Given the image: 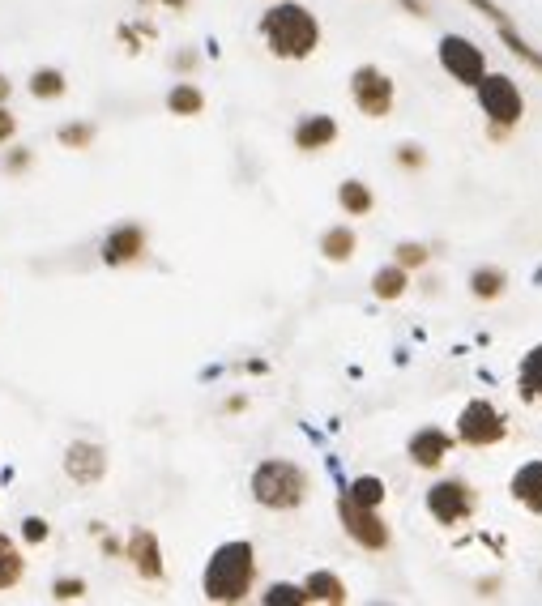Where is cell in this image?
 <instances>
[{"label": "cell", "mask_w": 542, "mask_h": 606, "mask_svg": "<svg viewBox=\"0 0 542 606\" xmlns=\"http://www.w3.org/2000/svg\"><path fill=\"white\" fill-rule=\"evenodd\" d=\"M402 5L414 13V18H423V13H427V5H423V0H402Z\"/></svg>", "instance_id": "cell-34"}, {"label": "cell", "mask_w": 542, "mask_h": 606, "mask_svg": "<svg viewBox=\"0 0 542 606\" xmlns=\"http://www.w3.org/2000/svg\"><path fill=\"white\" fill-rule=\"evenodd\" d=\"M158 5H167V9H188V0H158Z\"/></svg>", "instance_id": "cell-36"}, {"label": "cell", "mask_w": 542, "mask_h": 606, "mask_svg": "<svg viewBox=\"0 0 542 606\" xmlns=\"http://www.w3.org/2000/svg\"><path fill=\"white\" fill-rule=\"evenodd\" d=\"M9 94H13V82H9L5 73H0V103H9Z\"/></svg>", "instance_id": "cell-35"}, {"label": "cell", "mask_w": 542, "mask_h": 606, "mask_svg": "<svg viewBox=\"0 0 542 606\" xmlns=\"http://www.w3.org/2000/svg\"><path fill=\"white\" fill-rule=\"evenodd\" d=\"M26 167H30V154H26V150H13V154L5 158V171H13V175L26 171Z\"/></svg>", "instance_id": "cell-32"}, {"label": "cell", "mask_w": 542, "mask_h": 606, "mask_svg": "<svg viewBox=\"0 0 542 606\" xmlns=\"http://www.w3.org/2000/svg\"><path fill=\"white\" fill-rule=\"evenodd\" d=\"M513 500L525 513H542V461H525L513 474Z\"/></svg>", "instance_id": "cell-15"}, {"label": "cell", "mask_w": 542, "mask_h": 606, "mask_svg": "<svg viewBox=\"0 0 542 606\" xmlns=\"http://www.w3.org/2000/svg\"><path fill=\"white\" fill-rule=\"evenodd\" d=\"M457 436H461V444H470V449H491V444H500L508 436V423L491 402L474 397V402H466V410L457 414Z\"/></svg>", "instance_id": "cell-5"}, {"label": "cell", "mask_w": 542, "mask_h": 606, "mask_svg": "<svg viewBox=\"0 0 542 606\" xmlns=\"http://www.w3.org/2000/svg\"><path fill=\"white\" fill-rule=\"evenodd\" d=\"M350 99H355V107L363 111V116L385 120L389 111H393V99H397L393 77L385 69H376V65L355 69V73H350Z\"/></svg>", "instance_id": "cell-7"}, {"label": "cell", "mask_w": 542, "mask_h": 606, "mask_svg": "<svg viewBox=\"0 0 542 606\" xmlns=\"http://www.w3.org/2000/svg\"><path fill=\"white\" fill-rule=\"evenodd\" d=\"M504 286H508V278L500 274V269H491V265H483V269H474V274H470V291H474V299H483V303L500 299Z\"/></svg>", "instance_id": "cell-24"}, {"label": "cell", "mask_w": 542, "mask_h": 606, "mask_svg": "<svg viewBox=\"0 0 542 606\" xmlns=\"http://www.w3.org/2000/svg\"><path fill=\"white\" fill-rule=\"evenodd\" d=\"M261 39L278 60H308L321 47V22L308 5L278 0L274 9L261 13Z\"/></svg>", "instance_id": "cell-1"}, {"label": "cell", "mask_w": 542, "mask_h": 606, "mask_svg": "<svg viewBox=\"0 0 542 606\" xmlns=\"http://www.w3.org/2000/svg\"><path fill=\"white\" fill-rule=\"evenodd\" d=\"M474 90H478V107H483V116L491 120V137H504L525 116V99H521L513 77L483 73V82H478Z\"/></svg>", "instance_id": "cell-4"}, {"label": "cell", "mask_w": 542, "mask_h": 606, "mask_svg": "<svg viewBox=\"0 0 542 606\" xmlns=\"http://www.w3.org/2000/svg\"><path fill=\"white\" fill-rule=\"evenodd\" d=\"M427 257H432V248H427V244H414V239H406V244L393 248V261L402 265L406 274H410V269H419V265H427Z\"/></svg>", "instance_id": "cell-27"}, {"label": "cell", "mask_w": 542, "mask_h": 606, "mask_svg": "<svg viewBox=\"0 0 542 606\" xmlns=\"http://www.w3.org/2000/svg\"><path fill=\"white\" fill-rule=\"evenodd\" d=\"M52 598L56 602H77V598H86V581L82 577H60L52 585Z\"/></svg>", "instance_id": "cell-29"}, {"label": "cell", "mask_w": 542, "mask_h": 606, "mask_svg": "<svg viewBox=\"0 0 542 606\" xmlns=\"http://www.w3.org/2000/svg\"><path fill=\"white\" fill-rule=\"evenodd\" d=\"M22 534H26V542H47V534H52V530H47L43 517H26L22 521Z\"/></svg>", "instance_id": "cell-30"}, {"label": "cell", "mask_w": 542, "mask_h": 606, "mask_svg": "<svg viewBox=\"0 0 542 606\" xmlns=\"http://www.w3.org/2000/svg\"><path fill=\"white\" fill-rule=\"evenodd\" d=\"M252 500L261 508H274V513H291L308 500V474L304 466L295 461H282V457H269L252 470Z\"/></svg>", "instance_id": "cell-3"}, {"label": "cell", "mask_w": 542, "mask_h": 606, "mask_svg": "<svg viewBox=\"0 0 542 606\" xmlns=\"http://www.w3.org/2000/svg\"><path fill=\"white\" fill-rule=\"evenodd\" d=\"M338 205H342L350 218H368L372 205H376V197H372V188L363 184V180H342V188H338Z\"/></svg>", "instance_id": "cell-18"}, {"label": "cell", "mask_w": 542, "mask_h": 606, "mask_svg": "<svg viewBox=\"0 0 542 606\" xmlns=\"http://www.w3.org/2000/svg\"><path fill=\"white\" fill-rule=\"evenodd\" d=\"M372 295L376 299H385V303H393V299H402L406 295V269L402 265H385V269H376L372 274Z\"/></svg>", "instance_id": "cell-21"}, {"label": "cell", "mask_w": 542, "mask_h": 606, "mask_svg": "<svg viewBox=\"0 0 542 606\" xmlns=\"http://www.w3.org/2000/svg\"><path fill=\"white\" fill-rule=\"evenodd\" d=\"M304 594H308V602L342 606V602H346V585H342L338 572H312V577L304 581Z\"/></svg>", "instance_id": "cell-17"}, {"label": "cell", "mask_w": 542, "mask_h": 606, "mask_svg": "<svg viewBox=\"0 0 542 606\" xmlns=\"http://www.w3.org/2000/svg\"><path fill=\"white\" fill-rule=\"evenodd\" d=\"M13 133H18V116H13V111L0 103V146H5V141H13Z\"/></svg>", "instance_id": "cell-31"}, {"label": "cell", "mask_w": 542, "mask_h": 606, "mask_svg": "<svg viewBox=\"0 0 542 606\" xmlns=\"http://www.w3.org/2000/svg\"><path fill=\"white\" fill-rule=\"evenodd\" d=\"M449 449H453V436L440 432V427H423V432H414L410 444H406V453H410V461H414L419 470H436V466H444Z\"/></svg>", "instance_id": "cell-13"}, {"label": "cell", "mask_w": 542, "mask_h": 606, "mask_svg": "<svg viewBox=\"0 0 542 606\" xmlns=\"http://www.w3.org/2000/svg\"><path fill=\"white\" fill-rule=\"evenodd\" d=\"M252 585H257V547L244 538L235 542H222V547L210 555V564H205V577H201V594L210 602H244L252 594Z\"/></svg>", "instance_id": "cell-2"}, {"label": "cell", "mask_w": 542, "mask_h": 606, "mask_svg": "<svg viewBox=\"0 0 542 606\" xmlns=\"http://www.w3.org/2000/svg\"><path fill=\"white\" fill-rule=\"evenodd\" d=\"M56 141H60V146H69V150H90L94 146V124H82V120L65 124V129L56 133Z\"/></svg>", "instance_id": "cell-26"}, {"label": "cell", "mask_w": 542, "mask_h": 606, "mask_svg": "<svg viewBox=\"0 0 542 606\" xmlns=\"http://www.w3.org/2000/svg\"><path fill=\"white\" fill-rule=\"evenodd\" d=\"M517 385H521V397H525V402H542V342H538L534 350H525Z\"/></svg>", "instance_id": "cell-19"}, {"label": "cell", "mask_w": 542, "mask_h": 606, "mask_svg": "<svg viewBox=\"0 0 542 606\" xmlns=\"http://www.w3.org/2000/svg\"><path fill=\"white\" fill-rule=\"evenodd\" d=\"M355 244H359V239H355V231H350V227H329L321 235V252H325L329 261H338V265L355 257Z\"/></svg>", "instance_id": "cell-22"}, {"label": "cell", "mask_w": 542, "mask_h": 606, "mask_svg": "<svg viewBox=\"0 0 542 606\" xmlns=\"http://www.w3.org/2000/svg\"><path fill=\"white\" fill-rule=\"evenodd\" d=\"M397 158H402L406 167H423V154H419V146H402V154H397Z\"/></svg>", "instance_id": "cell-33"}, {"label": "cell", "mask_w": 542, "mask_h": 606, "mask_svg": "<svg viewBox=\"0 0 542 606\" xmlns=\"http://www.w3.org/2000/svg\"><path fill=\"white\" fill-rule=\"evenodd\" d=\"M338 141V120L333 116H304L295 124V146L299 150H325V146H333Z\"/></svg>", "instance_id": "cell-14"}, {"label": "cell", "mask_w": 542, "mask_h": 606, "mask_svg": "<svg viewBox=\"0 0 542 606\" xmlns=\"http://www.w3.org/2000/svg\"><path fill=\"white\" fill-rule=\"evenodd\" d=\"M167 111H171V116H201V111H205V94L193 86V82H175L171 86V94H167Z\"/></svg>", "instance_id": "cell-20"}, {"label": "cell", "mask_w": 542, "mask_h": 606, "mask_svg": "<svg viewBox=\"0 0 542 606\" xmlns=\"http://www.w3.org/2000/svg\"><path fill=\"white\" fill-rule=\"evenodd\" d=\"M436 56H440V69L449 73L453 82H461V86H478V82H483V73H487L483 47H478L474 39H466V35H444L440 47H436Z\"/></svg>", "instance_id": "cell-6"}, {"label": "cell", "mask_w": 542, "mask_h": 606, "mask_svg": "<svg viewBox=\"0 0 542 606\" xmlns=\"http://www.w3.org/2000/svg\"><path fill=\"white\" fill-rule=\"evenodd\" d=\"M299 602H308V594H304V585H291V581L269 585V594H265V606H299Z\"/></svg>", "instance_id": "cell-28"}, {"label": "cell", "mask_w": 542, "mask_h": 606, "mask_svg": "<svg viewBox=\"0 0 542 606\" xmlns=\"http://www.w3.org/2000/svg\"><path fill=\"white\" fill-rule=\"evenodd\" d=\"M346 496L368 504V508H380V504H385V483H380L376 474H363V478H355V483L346 487Z\"/></svg>", "instance_id": "cell-25"}, {"label": "cell", "mask_w": 542, "mask_h": 606, "mask_svg": "<svg viewBox=\"0 0 542 606\" xmlns=\"http://www.w3.org/2000/svg\"><path fill=\"white\" fill-rule=\"evenodd\" d=\"M26 577V560H22V547L13 542L9 534H0V594L5 589H18Z\"/></svg>", "instance_id": "cell-16"}, {"label": "cell", "mask_w": 542, "mask_h": 606, "mask_svg": "<svg viewBox=\"0 0 542 606\" xmlns=\"http://www.w3.org/2000/svg\"><path fill=\"white\" fill-rule=\"evenodd\" d=\"M65 90H69V82H65V73H60V69H35V73H30V94L43 99V103L60 99Z\"/></svg>", "instance_id": "cell-23"}, {"label": "cell", "mask_w": 542, "mask_h": 606, "mask_svg": "<svg viewBox=\"0 0 542 606\" xmlns=\"http://www.w3.org/2000/svg\"><path fill=\"white\" fill-rule=\"evenodd\" d=\"M427 513H432L440 525H457L474 513V491L466 478H444L427 491Z\"/></svg>", "instance_id": "cell-9"}, {"label": "cell", "mask_w": 542, "mask_h": 606, "mask_svg": "<svg viewBox=\"0 0 542 606\" xmlns=\"http://www.w3.org/2000/svg\"><path fill=\"white\" fill-rule=\"evenodd\" d=\"M65 474L73 478L77 487H94L99 478L107 474V453H103V444H94V440H73L69 449H65Z\"/></svg>", "instance_id": "cell-10"}, {"label": "cell", "mask_w": 542, "mask_h": 606, "mask_svg": "<svg viewBox=\"0 0 542 606\" xmlns=\"http://www.w3.org/2000/svg\"><path fill=\"white\" fill-rule=\"evenodd\" d=\"M146 227L141 222H120V227H111L107 239H103V261L107 265H133L146 257Z\"/></svg>", "instance_id": "cell-11"}, {"label": "cell", "mask_w": 542, "mask_h": 606, "mask_svg": "<svg viewBox=\"0 0 542 606\" xmlns=\"http://www.w3.org/2000/svg\"><path fill=\"white\" fill-rule=\"evenodd\" d=\"M124 560L137 568L141 581H163V547H158L154 530H133L124 542Z\"/></svg>", "instance_id": "cell-12"}, {"label": "cell", "mask_w": 542, "mask_h": 606, "mask_svg": "<svg viewBox=\"0 0 542 606\" xmlns=\"http://www.w3.org/2000/svg\"><path fill=\"white\" fill-rule=\"evenodd\" d=\"M338 517H342V525H346V534L355 538L363 551H385L389 542H393L389 525L380 521V513H376V508L359 504V500H350L346 491H342V500H338Z\"/></svg>", "instance_id": "cell-8"}]
</instances>
